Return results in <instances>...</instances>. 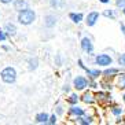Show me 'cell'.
Listing matches in <instances>:
<instances>
[{"instance_id": "1", "label": "cell", "mask_w": 125, "mask_h": 125, "mask_svg": "<svg viewBox=\"0 0 125 125\" xmlns=\"http://www.w3.org/2000/svg\"><path fill=\"white\" fill-rule=\"evenodd\" d=\"M36 19V14H34L33 10H29V8H25V10H21L18 14V21L22 25H30Z\"/></svg>"}, {"instance_id": "2", "label": "cell", "mask_w": 125, "mask_h": 125, "mask_svg": "<svg viewBox=\"0 0 125 125\" xmlns=\"http://www.w3.org/2000/svg\"><path fill=\"white\" fill-rule=\"evenodd\" d=\"M0 76H1V80H3L4 83L12 84L15 81V78H17V72H15L14 67H6V69L1 70Z\"/></svg>"}, {"instance_id": "3", "label": "cell", "mask_w": 125, "mask_h": 125, "mask_svg": "<svg viewBox=\"0 0 125 125\" xmlns=\"http://www.w3.org/2000/svg\"><path fill=\"white\" fill-rule=\"evenodd\" d=\"M95 62H96V65H99V66H109V65H111L113 59L109 55H106V54H100V55L96 56Z\"/></svg>"}, {"instance_id": "4", "label": "cell", "mask_w": 125, "mask_h": 125, "mask_svg": "<svg viewBox=\"0 0 125 125\" xmlns=\"http://www.w3.org/2000/svg\"><path fill=\"white\" fill-rule=\"evenodd\" d=\"M81 48H83L84 51H87V52H91L92 50H94L92 43H91V40H89L88 37H84V39L81 40Z\"/></svg>"}, {"instance_id": "5", "label": "cell", "mask_w": 125, "mask_h": 125, "mask_svg": "<svg viewBox=\"0 0 125 125\" xmlns=\"http://www.w3.org/2000/svg\"><path fill=\"white\" fill-rule=\"evenodd\" d=\"M98 18H99V14L98 12H89L88 17H87V25L88 26H94L96 23V21H98Z\"/></svg>"}, {"instance_id": "6", "label": "cell", "mask_w": 125, "mask_h": 125, "mask_svg": "<svg viewBox=\"0 0 125 125\" xmlns=\"http://www.w3.org/2000/svg\"><path fill=\"white\" fill-rule=\"evenodd\" d=\"M74 87L77 89H84L87 87V80L84 77H76L74 78Z\"/></svg>"}, {"instance_id": "7", "label": "cell", "mask_w": 125, "mask_h": 125, "mask_svg": "<svg viewBox=\"0 0 125 125\" xmlns=\"http://www.w3.org/2000/svg\"><path fill=\"white\" fill-rule=\"evenodd\" d=\"M56 22V18L54 17V15H47L45 17V26H48V28H51V26H54Z\"/></svg>"}, {"instance_id": "8", "label": "cell", "mask_w": 125, "mask_h": 125, "mask_svg": "<svg viewBox=\"0 0 125 125\" xmlns=\"http://www.w3.org/2000/svg\"><path fill=\"white\" fill-rule=\"evenodd\" d=\"M36 120H37V122H40V124L47 122L48 121V114L47 113H39L36 115Z\"/></svg>"}, {"instance_id": "9", "label": "cell", "mask_w": 125, "mask_h": 125, "mask_svg": "<svg viewBox=\"0 0 125 125\" xmlns=\"http://www.w3.org/2000/svg\"><path fill=\"white\" fill-rule=\"evenodd\" d=\"M4 29L7 30V33L11 34V36H14V34L17 33V28H15V25H12V23H7V25L4 26Z\"/></svg>"}, {"instance_id": "10", "label": "cell", "mask_w": 125, "mask_h": 125, "mask_svg": "<svg viewBox=\"0 0 125 125\" xmlns=\"http://www.w3.org/2000/svg\"><path fill=\"white\" fill-rule=\"evenodd\" d=\"M69 17H70V19H72L73 22H76V23H78L81 19H83V14H74V12H72Z\"/></svg>"}, {"instance_id": "11", "label": "cell", "mask_w": 125, "mask_h": 125, "mask_svg": "<svg viewBox=\"0 0 125 125\" xmlns=\"http://www.w3.org/2000/svg\"><path fill=\"white\" fill-rule=\"evenodd\" d=\"M28 4H26V1H23V0H18V1H15V10H18V11H21V8H25Z\"/></svg>"}, {"instance_id": "12", "label": "cell", "mask_w": 125, "mask_h": 125, "mask_svg": "<svg viewBox=\"0 0 125 125\" xmlns=\"http://www.w3.org/2000/svg\"><path fill=\"white\" fill-rule=\"evenodd\" d=\"M70 113L74 114V115H83L84 111H83V109H80V107H73V109L70 110Z\"/></svg>"}, {"instance_id": "13", "label": "cell", "mask_w": 125, "mask_h": 125, "mask_svg": "<svg viewBox=\"0 0 125 125\" xmlns=\"http://www.w3.org/2000/svg\"><path fill=\"white\" fill-rule=\"evenodd\" d=\"M84 69H85V67H84ZM85 70H87V73H88L89 76H92V77H99V76H100L99 70H89V69H85Z\"/></svg>"}, {"instance_id": "14", "label": "cell", "mask_w": 125, "mask_h": 125, "mask_svg": "<svg viewBox=\"0 0 125 125\" xmlns=\"http://www.w3.org/2000/svg\"><path fill=\"white\" fill-rule=\"evenodd\" d=\"M29 63H30V65H29V69L30 70H33V69H36V67H37V59H30Z\"/></svg>"}, {"instance_id": "15", "label": "cell", "mask_w": 125, "mask_h": 125, "mask_svg": "<svg viewBox=\"0 0 125 125\" xmlns=\"http://www.w3.org/2000/svg\"><path fill=\"white\" fill-rule=\"evenodd\" d=\"M117 73H118L117 69H107V70H104V74H106V76H110V74H117Z\"/></svg>"}, {"instance_id": "16", "label": "cell", "mask_w": 125, "mask_h": 125, "mask_svg": "<svg viewBox=\"0 0 125 125\" xmlns=\"http://www.w3.org/2000/svg\"><path fill=\"white\" fill-rule=\"evenodd\" d=\"M117 7L125 10V0H117Z\"/></svg>"}, {"instance_id": "17", "label": "cell", "mask_w": 125, "mask_h": 125, "mask_svg": "<svg viewBox=\"0 0 125 125\" xmlns=\"http://www.w3.org/2000/svg\"><path fill=\"white\" fill-rule=\"evenodd\" d=\"M118 63L122 65V66H125V54H122V55L118 58Z\"/></svg>"}, {"instance_id": "18", "label": "cell", "mask_w": 125, "mask_h": 125, "mask_svg": "<svg viewBox=\"0 0 125 125\" xmlns=\"http://www.w3.org/2000/svg\"><path fill=\"white\" fill-rule=\"evenodd\" d=\"M103 15H106V17H110V18H114V12L111 10H106V11L103 12Z\"/></svg>"}, {"instance_id": "19", "label": "cell", "mask_w": 125, "mask_h": 125, "mask_svg": "<svg viewBox=\"0 0 125 125\" xmlns=\"http://www.w3.org/2000/svg\"><path fill=\"white\" fill-rule=\"evenodd\" d=\"M77 99H78L77 95H72V96H70V99H69V102L70 103H76V102H77Z\"/></svg>"}, {"instance_id": "20", "label": "cell", "mask_w": 125, "mask_h": 125, "mask_svg": "<svg viewBox=\"0 0 125 125\" xmlns=\"http://www.w3.org/2000/svg\"><path fill=\"white\" fill-rule=\"evenodd\" d=\"M84 102H87V103H91V102H92L91 96H89L88 94H85V95H84Z\"/></svg>"}, {"instance_id": "21", "label": "cell", "mask_w": 125, "mask_h": 125, "mask_svg": "<svg viewBox=\"0 0 125 125\" xmlns=\"http://www.w3.org/2000/svg\"><path fill=\"white\" fill-rule=\"evenodd\" d=\"M50 3H51V6H59L61 4V0H50Z\"/></svg>"}, {"instance_id": "22", "label": "cell", "mask_w": 125, "mask_h": 125, "mask_svg": "<svg viewBox=\"0 0 125 125\" xmlns=\"http://www.w3.org/2000/svg\"><path fill=\"white\" fill-rule=\"evenodd\" d=\"M48 122H50V124H55V122H56V117H55V115H52V117L50 118V121H48Z\"/></svg>"}, {"instance_id": "23", "label": "cell", "mask_w": 125, "mask_h": 125, "mask_svg": "<svg viewBox=\"0 0 125 125\" xmlns=\"http://www.w3.org/2000/svg\"><path fill=\"white\" fill-rule=\"evenodd\" d=\"M120 113H121V109H114L113 110V114H115V115H118Z\"/></svg>"}, {"instance_id": "24", "label": "cell", "mask_w": 125, "mask_h": 125, "mask_svg": "<svg viewBox=\"0 0 125 125\" xmlns=\"http://www.w3.org/2000/svg\"><path fill=\"white\" fill-rule=\"evenodd\" d=\"M0 40H1V41L6 40V34H4L3 32H1V30H0Z\"/></svg>"}, {"instance_id": "25", "label": "cell", "mask_w": 125, "mask_h": 125, "mask_svg": "<svg viewBox=\"0 0 125 125\" xmlns=\"http://www.w3.org/2000/svg\"><path fill=\"white\" fill-rule=\"evenodd\" d=\"M0 1H1V3H4V4H7V3H11L12 0H0Z\"/></svg>"}, {"instance_id": "26", "label": "cell", "mask_w": 125, "mask_h": 125, "mask_svg": "<svg viewBox=\"0 0 125 125\" xmlns=\"http://www.w3.org/2000/svg\"><path fill=\"white\" fill-rule=\"evenodd\" d=\"M121 30H122V33H124V36H125V26L124 25H121Z\"/></svg>"}, {"instance_id": "27", "label": "cell", "mask_w": 125, "mask_h": 125, "mask_svg": "<svg viewBox=\"0 0 125 125\" xmlns=\"http://www.w3.org/2000/svg\"><path fill=\"white\" fill-rule=\"evenodd\" d=\"M102 3H109V0H100Z\"/></svg>"}, {"instance_id": "28", "label": "cell", "mask_w": 125, "mask_h": 125, "mask_svg": "<svg viewBox=\"0 0 125 125\" xmlns=\"http://www.w3.org/2000/svg\"><path fill=\"white\" fill-rule=\"evenodd\" d=\"M124 88H125V83H124Z\"/></svg>"}, {"instance_id": "29", "label": "cell", "mask_w": 125, "mask_h": 125, "mask_svg": "<svg viewBox=\"0 0 125 125\" xmlns=\"http://www.w3.org/2000/svg\"><path fill=\"white\" fill-rule=\"evenodd\" d=\"M124 100H125V95H124Z\"/></svg>"}, {"instance_id": "30", "label": "cell", "mask_w": 125, "mask_h": 125, "mask_svg": "<svg viewBox=\"0 0 125 125\" xmlns=\"http://www.w3.org/2000/svg\"><path fill=\"white\" fill-rule=\"evenodd\" d=\"M124 12H125V10H124Z\"/></svg>"}]
</instances>
